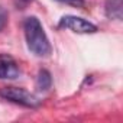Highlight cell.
<instances>
[{
    "label": "cell",
    "mask_w": 123,
    "mask_h": 123,
    "mask_svg": "<svg viewBox=\"0 0 123 123\" xmlns=\"http://www.w3.org/2000/svg\"><path fill=\"white\" fill-rule=\"evenodd\" d=\"M106 16L110 19L122 20L123 16V0H106L104 5Z\"/></svg>",
    "instance_id": "cell-5"
},
{
    "label": "cell",
    "mask_w": 123,
    "mask_h": 123,
    "mask_svg": "<svg viewBox=\"0 0 123 123\" xmlns=\"http://www.w3.org/2000/svg\"><path fill=\"white\" fill-rule=\"evenodd\" d=\"M51 86H52V77H51L49 71L41 70L38 73V77H36V90L38 91H46L51 88Z\"/></svg>",
    "instance_id": "cell-6"
},
{
    "label": "cell",
    "mask_w": 123,
    "mask_h": 123,
    "mask_svg": "<svg viewBox=\"0 0 123 123\" xmlns=\"http://www.w3.org/2000/svg\"><path fill=\"white\" fill-rule=\"evenodd\" d=\"M58 26L64 28V29H70V31L77 32V33H94V32H97V26L94 23H91L83 18L73 16V15L62 16Z\"/></svg>",
    "instance_id": "cell-3"
},
{
    "label": "cell",
    "mask_w": 123,
    "mask_h": 123,
    "mask_svg": "<svg viewBox=\"0 0 123 123\" xmlns=\"http://www.w3.org/2000/svg\"><path fill=\"white\" fill-rule=\"evenodd\" d=\"M23 31L28 49L39 58H45L51 54V43L43 31L42 23L36 16H29L23 22Z\"/></svg>",
    "instance_id": "cell-1"
},
{
    "label": "cell",
    "mask_w": 123,
    "mask_h": 123,
    "mask_svg": "<svg viewBox=\"0 0 123 123\" xmlns=\"http://www.w3.org/2000/svg\"><path fill=\"white\" fill-rule=\"evenodd\" d=\"M0 97L7 100V101L20 104L23 107H29V109H35V107H38L41 104V101L32 93L26 91L25 88L13 87V86H7V87L0 88Z\"/></svg>",
    "instance_id": "cell-2"
},
{
    "label": "cell",
    "mask_w": 123,
    "mask_h": 123,
    "mask_svg": "<svg viewBox=\"0 0 123 123\" xmlns=\"http://www.w3.org/2000/svg\"><path fill=\"white\" fill-rule=\"evenodd\" d=\"M59 3H65V5H70V6H74V7H84L86 2L84 0H56Z\"/></svg>",
    "instance_id": "cell-7"
},
{
    "label": "cell",
    "mask_w": 123,
    "mask_h": 123,
    "mask_svg": "<svg viewBox=\"0 0 123 123\" xmlns=\"http://www.w3.org/2000/svg\"><path fill=\"white\" fill-rule=\"evenodd\" d=\"M20 74L19 67L13 56L7 54H0V78L2 80H15Z\"/></svg>",
    "instance_id": "cell-4"
}]
</instances>
